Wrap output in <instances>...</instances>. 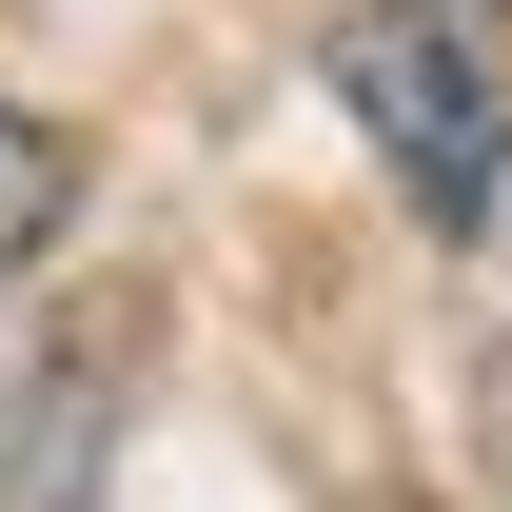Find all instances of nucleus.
Returning <instances> with one entry per match:
<instances>
[{"instance_id":"2","label":"nucleus","mask_w":512,"mask_h":512,"mask_svg":"<svg viewBox=\"0 0 512 512\" xmlns=\"http://www.w3.org/2000/svg\"><path fill=\"white\" fill-rule=\"evenodd\" d=\"M60 217H79V158H60L40 119H20V99H0V276H20V256L60 237Z\"/></svg>"},{"instance_id":"1","label":"nucleus","mask_w":512,"mask_h":512,"mask_svg":"<svg viewBox=\"0 0 512 512\" xmlns=\"http://www.w3.org/2000/svg\"><path fill=\"white\" fill-rule=\"evenodd\" d=\"M335 99L394 138V178L434 197V217H493V178H512V99H493V60H473V20H453V0L355 20V40H335Z\"/></svg>"}]
</instances>
